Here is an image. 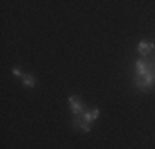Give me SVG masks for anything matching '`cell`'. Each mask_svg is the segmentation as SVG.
Here are the masks:
<instances>
[{
    "label": "cell",
    "instance_id": "3957f363",
    "mask_svg": "<svg viewBox=\"0 0 155 149\" xmlns=\"http://www.w3.org/2000/svg\"><path fill=\"white\" fill-rule=\"evenodd\" d=\"M153 50V43L149 42V40H142V42H139V47H137V51L142 57H145V55H149L150 51Z\"/></svg>",
    "mask_w": 155,
    "mask_h": 149
},
{
    "label": "cell",
    "instance_id": "8992f818",
    "mask_svg": "<svg viewBox=\"0 0 155 149\" xmlns=\"http://www.w3.org/2000/svg\"><path fill=\"white\" fill-rule=\"evenodd\" d=\"M12 73L13 74H15V76H20V78H23V71H21V68H18V66H13V68H12Z\"/></svg>",
    "mask_w": 155,
    "mask_h": 149
},
{
    "label": "cell",
    "instance_id": "7a4b0ae2",
    "mask_svg": "<svg viewBox=\"0 0 155 149\" xmlns=\"http://www.w3.org/2000/svg\"><path fill=\"white\" fill-rule=\"evenodd\" d=\"M153 81H155V76L152 71H147V73L140 74V76H135V85L142 89H147L149 86H152Z\"/></svg>",
    "mask_w": 155,
    "mask_h": 149
},
{
    "label": "cell",
    "instance_id": "5b68a950",
    "mask_svg": "<svg viewBox=\"0 0 155 149\" xmlns=\"http://www.w3.org/2000/svg\"><path fill=\"white\" fill-rule=\"evenodd\" d=\"M135 71H137V76H140V74L150 71V70H149V66H147V63L143 61V60H137V61H135Z\"/></svg>",
    "mask_w": 155,
    "mask_h": 149
},
{
    "label": "cell",
    "instance_id": "52a82bcc",
    "mask_svg": "<svg viewBox=\"0 0 155 149\" xmlns=\"http://www.w3.org/2000/svg\"><path fill=\"white\" fill-rule=\"evenodd\" d=\"M91 114H93V119L96 121V119L99 118V114H101V111H99V108H97V106H94L93 109H91Z\"/></svg>",
    "mask_w": 155,
    "mask_h": 149
},
{
    "label": "cell",
    "instance_id": "277c9868",
    "mask_svg": "<svg viewBox=\"0 0 155 149\" xmlns=\"http://www.w3.org/2000/svg\"><path fill=\"white\" fill-rule=\"evenodd\" d=\"M21 83H23L25 88H35L36 86V80L31 73H25L23 78H21Z\"/></svg>",
    "mask_w": 155,
    "mask_h": 149
},
{
    "label": "cell",
    "instance_id": "6da1fadb",
    "mask_svg": "<svg viewBox=\"0 0 155 149\" xmlns=\"http://www.w3.org/2000/svg\"><path fill=\"white\" fill-rule=\"evenodd\" d=\"M68 103H69V108H71V111H73L74 116H81L84 111H87L86 104L81 101L78 96H68Z\"/></svg>",
    "mask_w": 155,
    "mask_h": 149
}]
</instances>
